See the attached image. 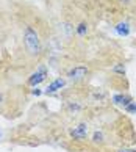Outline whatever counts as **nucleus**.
I'll return each mask as SVG.
<instances>
[{"label":"nucleus","mask_w":136,"mask_h":152,"mask_svg":"<svg viewBox=\"0 0 136 152\" xmlns=\"http://www.w3.org/2000/svg\"><path fill=\"white\" fill-rule=\"evenodd\" d=\"M24 44L30 55H39L41 53V39H39L38 31L33 27L27 25L24 30Z\"/></svg>","instance_id":"obj_1"},{"label":"nucleus","mask_w":136,"mask_h":152,"mask_svg":"<svg viewBox=\"0 0 136 152\" xmlns=\"http://www.w3.org/2000/svg\"><path fill=\"white\" fill-rule=\"evenodd\" d=\"M47 75H49V72H47V69H45V66H39L38 71L33 72V74L28 77V85L36 88L39 83H42L45 78H47Z\"/></svg>","instance_id":"obj_2"},{"label":"nucleus","mask_w":136,"mask_h":152,"mask_svg":"<svg viewBox=\"0 0 136 152\" xmlns=\"http://www.w3.org/2000/svg\"><path fill=\"white\" fill-rule=\"evenodd\" d=\"M88 74V67L86 66H75V67H72V69L67 71V78L72 82H78V80H83L84 77H86Z\"/></svg>","instance_id":"obj_3"},{"label":"nucleus","mask_w":136,"mask_h":152,"mask_svg":"<svg viewBox=\"0 0 136 152\" xmlns=\"http://www.w3.org/2000/svg\"><path fill=\"white\" fill-rule=\"evenodd\" d=\"M86 135H88V126L84 122L81 124H78V126L75 129H72L71 130V137L73 140H77V141H81V140L86 138Z\"/></svg>","instance_id":"obj_4"},{"label":"nucleus","mask_w":136,"mask_h":152,"mask_svg":"<svg viewBox=\"0 0 136 152\" xmlns=\"http://www.w3.org/2000/svg\"><path fill=\"white\" fill-rule=\"evenodd\" d=\"M64 85H66L64 78H61V77L60 78H55V80L52 83H49V86L45 88V93H47V94H55V93H58Z\"/></svg>","instance_id":"obj_5"},{"label":"nucleus","mask_w":136,"mask_h":152,"mask_svg":"<svg viewBox=\"0 0 136 152\" xmlns=\"http://www.w3.org/2000/svg\"><path fill=\"white\" fill-rule=\"evenodd\" d=\"M114 31L119 36H128L130 31H132V27H130V24L127 20H121L114 25Z\"/></svg>","instance_id":"obj_6"},{"label":"nucleus","mask_w":136,"mask_h":152,"mask_svg":"<svg viewBox=\"0 0 136 152\" xmlns=\"http://www.w3.org/2000/svg\"><path fill=\"white\" fill-rule=\"evenodd\" d=\"M111 100H113V104H114V105H121V107H124V108H125L130 102H133L132 97L127 96V94H114L111 97Z\"/></svg>","instance_id":"obj_7"},{"label":"nucleus","mask_w":136,"mask_h":152,"mask_svg":"<svg viewBox=\"0 0 136 152\" xmlns=\"http://www.w3.org/2000/svg\"><path fill=\"white\" fill-rule=\"evenodd\" d=\"M73 30H75V27L71 25L69 22H63V24H60V31L63 33V36L66 39H69L73 35Z\"/></svg>","instance_id":"obj_8"},{"label":"nucleus","mask_w":136,"mask_h":152,"mask_svg":"<svg viewBox=\"0 0 136 152\" xmlns=\"http://www.w3.org/2000/svg\"><path fill=\"white\" fill-rule=\"evenodd\" d=\"M88 30H89V28H88V24H86V22H80V24L75 27V33H77V35L80 36V38L86 36Z\"/></svg>","instance_id":"obj_9"},{"label":"nucleus","mask_w":136,"mask_h":152,"mask_svg":"<svg viewBox=\"0 0 136 152\" xmlns=\"http://www.w3.org/2000/svg\"><path fill=\"white\" fill-rule=\"evenodd\" d=\"M103 132H100V130H95L94 133H92V143H95V144H102L103 143Z\"/></svg>","instance_id":"obj_10"},{"label":"nucleus","mask_w":136,"mask_h":152,"mask_svg":"<svg viewBox=\"0 0 136 152\" xmlns=\"http://www.w3.org/2000/svg\"><path fill=\"white\" fill-rule=\"evenodd\" d=\"M111 72H114V74H121V75H124V74H125V66H124L122 63H117L116 66H113V67H111Z\"/></svg>","instance_id":"obj_11"},{"label":"nucleus","mask_w":136,"mask_h":152,"mask_svg":"<svg viewBox=\"0 0 136 152\" xmlns=\"http://www.w3.org/2000/svg\"><path fill=\"white\" fill-rule=\"evenodd\" d=\"M125 111L130 115H136V102H130L127 107H125Z\"/></svg>","instance_id":"obj_12"},{"label":"nucleus","mask_w":136,"mask_h":152,"mask_svg":"<svg viewBox=\"0 0 136 152\" xmlns=\"http://www.w3.org/2000/svg\"><path fill=\"white\" fill-rule=\"evenodd\" d=\"M69 110H71V111H80L81 107L78 105V104H69Z\"/></svg>","instance_id":"obj_13"},{"label":"nucleus","mask_w":136,"mask_h":152,"mask_svg":"<svg viewBox=\"0 0 136 152\" xmlns=\"http://www.w3.org/2000/svg\"><path fill=\"white\" fill-rule=\"evenodd\" d=\"M117 2H119V5H121V7H130L133 0H117Z\"/></svg>","instance_id":"obj_14"},{"label":"nucleus","mask_w":136,"mask_h":152,"mask_svg":"<svg viewBox=\"0 0 136 152\" xmlns=\"http://www.w3.org/2000/svg\"><path fill=\"white\" fill-rule=\"evenodd\" d=\"M31 93L35 94V96H41V94H42V91H41V89H39V88H35V89H33Z\"/></svg>","instance_id":"obj_15"},{"label":"nucleus","mask_w":136,"mask_h":152,"mask_svg":"<svg viewBox=\"0 0 136 152\" xmlns=\"http://www.w3.org/2000/svg\"><path fill=\"white\" fill-rule=\"evenodd\" d=\"M94 97H95V99H103V97H105V94H103V93H100V94H99V93H95V94H94Z\"/></svg>","instance_id":"obj_16"},{"label":"nucleus","mask_w":136,"mask_h":152,"mask_svg":"<svg viewBox=\"0 0 136 152\" xmlns=\"http://www.w3.org/2000/svg\"><path fill=\"white\" fill-rule=\"evenodd\" d=\"M117 152H136V149H119Z\"/></svg>","instance_id":"obj_17"},{"label":"nucleus","mask_w":136,"mask_h":152,"mask_svg":"<svg viewBox=\"0 0 136 152\" xmlns=\"http://www.w3.org/2000/svg\"><path fill=\"white\" fill-rule=\"evenodd\" d=\"M0 102H2V94H0Z\"/></svg>","instance_id":"obj_18"},{"label":"nucleus","mask_w":136,"mask_h":152,"mask_svg":"<svg viewBox=\"0 0 136 152\" xmlns=\"http://www.w3.org/2000/svg\"><path fill=\"white\" fill-rule=\"evenodd\" d=\"M0 137H2V132H0Z\"/></svg>","instance_id":"obj_19"}]
</instances>
